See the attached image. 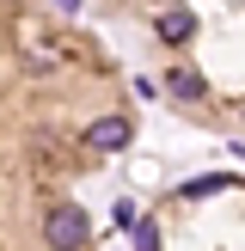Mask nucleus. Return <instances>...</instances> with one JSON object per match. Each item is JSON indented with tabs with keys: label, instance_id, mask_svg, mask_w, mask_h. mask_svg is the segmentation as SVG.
Listing matches in <instances>:
<instances>
[{
	"label": "nucleus",
	"instance_id": "f257e3e1",
	"mask_svg": "<svg viewBox=\"0 0 245 251\" xmlns=\"http://www.w3.org/2000/svg\"><path fill=\"white\" fill-rule=\"evenodd\" d=\"M43 239L49 251H86V239H92V221H86L80 202H55L43 215Z\"/></svg>",
	"mask_w": 245,
	"mask_h": 251
},
{
	"label": "nucleus",
	"instance_id": "f03ea898",
	"mask_svg": "<svg viewBox=\"0 0 245 251\" xmlns=\"http://www.w3.org/2000/svg\"><path fill=\"white\" fill-rule=\"evenodd\" d=\"M129 141H135V123L129 117H98L92 129H86V147H92V153H122Z\"/></svg>",
	"mask_w": 245,
	"mask_h": 251
},
{
	"label": "nucleus",
	"instance_id": "7ed1b4c3",
	"mask_svg": "<svg viewBox=\"0 0 245 251\" xmlns=\"http://www.w3.org/2000/svg\"><path fill=\"white\" fill-rule=\"evenodd\" d=\"M153 37H159L166 49L190 43V37H196V19H190V6H159V19H153Z\"/></svg>",
	"mask_w": 245,
	"mask_h": 251
},
{
	"label": "nucleus",
	"instance_id": "20e7f679",
	"mask_svg": "<svg viewBox=\"0 0 245 251\" xmlns=\"http://www.w3.org/2000/svg\"><path fill=\"white\" fill-rule=\"evenodd\" d=\"M166 92L184 98V104H202V98H208V80H202L196 68H172V74H166Z\"/></svg>",
	"mask_w": 245,
	"mask_h": 251
},
{
	"label": "nucleus",
	"instance_id": "39448f33",
	"mask_svg": "<svg viewBox=\"0 0 245 251\" xmlns=\"http://www.w3.org/2000/svg\"><path fill=\"white\" fill-rule=\"evenodd\" d=\"M55 6H61V12H80V0H55Z\"/></svg>",
	"mask_w": 245,
	"mask_h": 251
}]
</instances>
